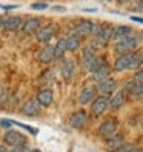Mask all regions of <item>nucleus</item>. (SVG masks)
<instances>
[{"mask_svg": "<svg viewBox=\"0 0 143 152\" xmlns=\"http://www.w3.org/2000/svg\"><path fill=\"white\" fill-rule=\"evenodd\" d=\"M136 46H137V39L132 37V35H126V37L120 39L119 43L115 45V51H117L119 54H128V52H131Z\"/></svg>", "mask_w": 143, "mask_h": 152, "instance_id": "f257e3e1", "label": "nucleus"}, {"mask_svg": "<svg viewBox=\"0 0 143 152\" xmlns=\"http://www.w3.org/2000/svg\"><path fill=\"white\" fill-rule=\"evenodd\" d=\"M94 32H95V39L99 43L105 45L111 40V35H112V28L109 25H100V26H94Z\"/></svg>", "mask_w": 143, "mask_h": 152, "instance_id": "f03ea898", "label": "nucleus"}, {"mask_svg": "<svg viewBox=\"0 0 143 152\" xmlns=\"http://www.w3.org/2000/svg\"><path fill=\"white\" fill-rule=\"evenodd\" d=\"M3 140H5L6 145H10V146H19V145H25L26 143L25 137L22 135L20 132H17V131H8L5 134Z\"/></svg>", "mask_w": 143, "mask_h": 152, "instance_id": "7ed1b4c3", "label": "nucleus"}, {"mask_svg": "<svg viewBox=\"0 0 143 152\" xmlns=\"http://www.w3.org/2000/svg\"><path fill=\"white\" fill-rule=\"evenodd\" d=\"M54 34H56V29H54L52 25H45V26H42V28H39L37 32H35L37 40L43 42V43H48L52 37H54Z\"/></svg>", "mask_w": 143, "mask_h": 152, "instance_id": "20e7f679", "label": "nucleus"}, {"mask_svg": "<svg viewBox=\"0 0 143 152\" xmlns=\"http://www.w3.org/2000/svg\"><path fill=\"white\" fill-rule=\"evenodd\" d=\"M108 108H109V98L108 97H97L95 100L92 102L91 111L95 115H102Z\"/></svg>", "mask_w": 143, "mask_h": 152, "instance_id": "39448f33", "label": "nucleus"}, {"mask_svg": "<svg viewBox=\"0 0 143 152\" xmlns=\"http://www.w3.org/2000/svg\"><path fill=\"white\" fill-rule=\"evenodd\" d=\"M115 131H117V121L115 120H106L100 124L99 135L100 137H109L112 134H115Z\"/></svg>", "mask_w": 143, "mask_h": 152, "instance_id": "423d86ee", "label": "nucleus"}, {"mask_svg": "<svg viewBox=\"0 0 143 152\" xmlns=\"http://www.w3.org/2000/svg\"><path fill=\"white\" fill-rule=\"evenodd\" d=\"M22 112L25 115H28V117H34V115H39L40 114V103L37 100H34V98H31V100H28L23 108H22Z\"/></svg>", "mask_w": 143, "mask_h": 152, "instance_id": "0eeeda50", "label": "nucleus"}, {"mask_svg": "<svg viewBox=\"0 0 143 152\" xmlns=\"http://www.w3.org/2000/svg\"><path fill=\"white\" fill-rule=\"evenodd\" d=\"M86 120H88L86 112H85V111H77V112H74L73 115H71L69 124H71L73 128H76V129H82V128L85 126Z\"/></svg>", "mask_w": 143, "mask_h": 152, "instance_id": "6e6552de", "label": "nucleus"}, {"mask_svg": "<svg viewBox=\"0 0 143 152\" xmlns=\"http://www.w3.org/2000/svg\"><path fill=\"white\" fill-rule=\"evenodd\" d=\"M39 28H40V19H35V17H31V19L22 23L23 34H35Z\"/></svg>", "mask_w": 143, "mask_h": 152, "instance_id": "1a4fd4ad", "label": "nucleus"}, {"mask_svg": "<svg viewBox=\"0 0 143 152\" xmlns=\"http://www.w3.org/2000/svg\"><path fill=\"white\" fill-rule=\"evenodd\" d=\"M39 103H40V106H51L52 104V102H54V94H52V91L51 89H42V91L37 94V98H35Z\"/></svg>", "mask_w": 143, "mask_h": 152, "instance_id": "9d476101", "label": "nucleus"}, {"mask_svg": "<svg viewBox=\"0 0 143 152\" xmlns=\"http://www.w3.org/2000/svg\"><path fill=\"white\" fill-rule=\"evenodd\" d=\"M94 58H95V48L91 43V45H88V46H85V49H83V66H85V69L89 71Z\"/></svg>", "mask_w": 143, "mask_h": 152, "instance_id": "9b49d317", "label": "nucleus"}, {"mask_svg": "<svg viewBox=\"0 0 143 152\" xmlns=\"http://www.w3.org/2000/svg\"><path fill=\"white\" fill-rule=\"evenodd\" d=\"M22 19L19 15H12V17H10V19H6L5 22H3V29L6 31V32H12V31H17L22 26Z\"/></svg>", "mask_w": 143, "mask_h": 152, "instance_id": "f8f14e48", "label": "nucleus"}, {"mask_svg": "<svg viewBox=\"0 0 143 152\" xmlns=\"http://www.w3.org/2000/svg\"><path fill=\"white\" fill-rule=\"evenodd\" d=\"M94 32V23L91 20H83L77 25L76 28V34H78L80 37H85V35H89Z\"/></svg>", "mask_w": 143, "mask_h": 152, "instance_id": "ddd939ff", "label": "nucleus"}, {"mask_svg": "<svg viewBox=\"0 0 143 152\" xmlns=\"http://www.w3.org/2000/svg\"><path fill=\"white\" fill-rule=\"evenodd\" d=\"M131 57H132V54H122L117 60H115V63H114V69L117 71V72H122V71H125V69H128L129 68V65H131Z\"/></svg>", "mask_w": 143, "mask_h": 152, "instance_id": "4468645a", "label": "nucleus"}, {"mask_svg": "<svg viewBox=\"0 0 143 152\" xmlns=\"http://www.w3.org/2000/svg\"><path fill=\"white\" fill-rule=\"evenodd\" d=\"M74 69H76L74 60L66 58V60L63 61V65H62V75H63V78L66 80V82H69V80L73 78V75H74Z\"/></svg>", "mask_w": 143, "mask_h": 152, "instance_id": "2eb2a0df", "label": "nucleus"}, {"mask_svg": "<svg viewBox=\"0 0 143 152\" xmlns=\"http://www.w3.org/2000/svg\"><path fill=\"white\" fill-rule=\"evenodd\" d=\"M126 91L136 98H143V85L139 82H128L126 83Z\"/></svg>", "mask_w": 143, "mask_h": 152, "instance_id": "dca6fc26", "label": "nucleus"}, {"mask_svg": "<svg viewBox=\"0 0 143 152\" xmlns=\"http://www.w3.org/2000/svg\"><path fill=\"white\" fill-rule=\"evenodd\" d=\"M125 100H126V94L125 91H117L109 100V106L112 109H120L122 106L125 104Z\"/></svg>", "mask_w": 143, "mask_h": 152, "instance_id": "f3484780", "label": "nucleus"}, {"mask_svg": "<svg viewBox=\"0 0 143 152\" xmlns=\"http://www.w3.org/2000/svg\"><path fill=\"white\" fill-rule=\"evenodd\" d=\"M94 97H95V88L94 86H88L78 94V102L82 104H86L89 102H92Z\"/></svg>", "mask_w": 143, "mask_h": 152, "instance_id": "a211bd4d", "label": "nucleus"}, {"mask_svg": "<svg viewBox=\"0 0 143 152\" xmlns=\"http://www.w3.org/2000/svg\"><path fill=\"white\" fill-rule=\"evenodd\" d=\"M115 88H117V83H115V80L112 78H105L102 80V82L99 83V89H100V92L102 94H112L115 91Z\"/></svg>", "mask_w": 143, "mask_h": 152, "instance_id": "6ab92c4d", "label": "nucleus"}, {"mask_svg": "<svg viewBox=\"0 0 143 152\" xmlns=\"http://www.w3.org/2000/svg\"><path fill=\"white\" fill-rule=\"evenodd\" d=\"M39 60L42 61V63H49V61L54 60V46H45L40 54H39Z\"/></svg>", "mask_w": 143, "mask_h": 152, "instance_id": "aec40b11", "label": "nucleus"}, {"mask_svg": "<svg viewBox=\"0 0 143 152\" xmlns=\"http://www.w3.org/2000/svg\"><path fill=\"white\" fill-rule=\"evenodd\" d=\"M122 145H123V135H120V134H112V135H109L108 141H106V146L111 151H117Z\"/></svg>", "mask_w": 143, "mask_h": 152, "instance_id": "412c9836", "label": "nucleus"}, {"mask_svg": "<svg viewBox=\"0 0 143 152\" xmlns=\"http://www.w3.org/2000/svg\"><path fill=\"white\" fill-rule=\"evenodd\" d=\"M92 74H94V78H95V80L102 82V80H105V78H108V77H109V74H111V68L106 65V63H102L99 68L94 71Z\"/></svg>", "mask_w": 143, "mask_h": 152, "instance_id": "4be33fe9", "label": "nucleus"}, {"mask_svg": "<svg viewBox=\"0 0 143 152\" xmlns=\"http://www.w3.org/2000/svg\"><path fill=\"white\" fill-rule=\"evenodd\" d=\"M66 40V49L68 51H76V49H78V46H80V35L78 34H71L68 39H65Z\"/></svg>", "mask_w": 143, "mask_h": 152, "instance_id": "5701e85b", "label": "nucleus"}, {"mask_svg": "<svg viewBox=\"0 0 143 152\" xmlns=\"http://www.w3.org/2000/svg\"><path fill=\"white\" fill-rule=\"evenodd\" d=\"M129 32H131V28H129V26H117V28H112V35H111V39L120 40V39H123V37H126Z\"/></svg>", "mask_w": 143, "mask_h": 152, "instance_id": "b1692460", "label": "nucleus"}, {"mask_svg": "<svg viewBox=\"0 0 143 152\" xmlns=\"http://www.w3.org/2000/svg\"><path fill=\"white\" fill-rule=\"evenodd\" d=\"M66 40L65 39H62L57 42V45L54 46V58H63L65 56V52H66Z\"/></svg>", "mask_w": 143, "mask_h": 152, "instance_id": "393cba45", "label": "nucleus"}, {"mask_svg": "<svg viewBox=\"0 0 143 152\" xmlns=\"http://www.w3.org/2000/svg\"><path fill=\"white\" fill-rule=\"evenodd\" d=\"M142 65H143V51L136 52V54H132L129 68H131V69H137V68H140Z\"/></svg>", "mask_w": 143, "mask_h": 152, "instance_id": "a878e982", "label": "nucleus"}, {"mask_svg": "<svg viewBox=\"0 0 143 152\" xmlns=\"http://www.w3.org/2000/svg\"><path fill=\"white\" fill-rule=\"evenodd\" d=\"M11 152H29V149L26 148L25 145H19V146H12Z\"/></svg>", "mask_w": 143, "mask_h": 152, "instance_id": "bb28decb", "label": "nucleus"}, {"mask_svg": "<svg viewBox=\"0 0 143 152\" xmlns=\"http://www.w3.org/2000/svg\"><path fill=\"white\" fill-rule=\"evenodd\" d=\"M132 149V145H129V143H123V145L117 149V152H131Z\"/></svg>", "mask_w": 143, "mask_h": 152, "instance_id": "cd10ccee", "label": "nucleus"}, {"mask_svg": "<svg viewBox=\"0 0 143 152\" xmlns=\"http://www.w3.org/2000/svg\"><path fill=\"white\" fill-rule=\"evenodd\" d=\"M31 8H32V10H46L48 3H32Z\"/></svg>", "mask_w": 143, "mask_h": 152, "instance_id": "c85d7f7f", "label": "nucleus"}, {"mask_svg": "<svg viewBox=\"0 0 143 152\" xmlns=\"http://www.w3.org/2000/svg\"><path fill=\"white\" fill-rule=\"evenodd\" d=\"M136 82H139V83H142L143 85V69H139L137 72H136Z\"/></svg>", "mask_w": 143, "mask_h": 152, "instance_id": "c756f323", "label": "nucleus"}, {"mask_svg": "<svg viewBox=\"0 0 143 152\" xmlns=\"http://www.w3.org/2000/svg\"><path fill=\"white\" fill-rule=\"evenodd\" d=\"M6 102V92L5 89H0V104H3Z\"/></svg>", "mask_w": 143, "mask_h": 152, "instance_id": "7c9ffc66", "label": "nucleus"}, {"mask_svg": "<svg viewBox=\"0 0 143 152\" xmlns=\"http://www.w3.org/2000/svg\"><path fill=\"white\" fill-rule=\"evenodd\" d=\"M52 10L57 11V12H63V11H66V8H65V6H54Z\"/></svg>", "mask_w": 143, "mask_h": 152, "instance_id": "2f4dec72", "label": "nucleus"}, {"mask_svg": "<svg viewBox=\"0 0 143 152\" xmlns=\"http://www.w3.org/2000/svg\"><path fill=\"white\" fill-rule=\"evenodd\" d=\"M131 20H132V22H139V23H143V19H142V17H136V15H132V17H131Z\"/></svg>", "mask_w": 143, "mask_h": 152, "instance_id": "473e14b6", "label": "nucleus"}, {"mask_svg": "<svg viewBox=\"0 0 143 152\" xmlns=\"http://www.w3.org/2000/svg\"><path fill=\"white\" fill-rule=\"evenodd\" d=\"M0 152H6V148L3 145H0Z\"/></svg>", "mask_w": 143, "mask_h": 152, "instance_id": "72a5a7b5", "label": "nucleus"}, {"mask_svg": "<svg viewBox=\"0 0 143 152\" xmlns=\"http://www.w3.org/2000/svg\"><path fill=\"white\" fill-rule=\"evenodd\" d=\"M131 152H143V151H142V149H134V148H132Z\"/></svg>", "mask_w": 143, "mask_h": 152, "instance_id": "f704fd0d", "label": "nucleus"}, {"mask_svg": "<svg viewBox=\"0 0 143 152\" xmlns=\"http://www.w3.org/2000/svg\"><path fill=\"white\" fill-rule=\"evenodd\" d=\"M3 22H5V20L2 19V17H0V28H3Z\"/></svg>", "mask_w": 143, "mask_h": 152, "instance_id": "c9c22d12", "label": "nucleus"}, {"mask_svg": "<svg viewBox=\"0 0 143 152\" xmlns=\"http://www.w3.org/2000/svg\"><path fill=\"white\" fill-rule=\"evenodd\" d=\"M120 2H126V0H120Z\"/></svg>", "mask_w": 143, "mask_h": 152, "instance_id": "e433bc0d", "label": "nucleus"}, {"mask_svg": "<svg viewBox=\"0 0 143 152\" xmlns=\"http://www.w3.org/2000/svg\"><path fill=\"white\" fill-rule=\"evenodd\" d=\"M106 2H111V0H106Z\"/></svg>", "mask_w": 143, "mask_h": 152, "instance_id": "4c0bfd02", "label": "nucleus"}, {"mask_svg": "<svg viewBox=\"0 0 143 152\" xmlns=\"http://www.w3.org/2000/svg\"><path fill=\"white\" fill-rule=\"evenodd\" d=\"M34 152H39V151H34Z\"/></svg>", "mask_w": 143, "mask_h": 152, "instance_id": "58836bf2", "label": "nucleus"}]
</instances>
